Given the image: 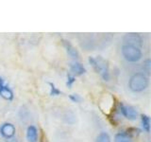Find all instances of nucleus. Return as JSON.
Returning a JSON list of instances; mask_svg holds the SVG:
<instances>
[{"label":"nucleus","mask_w":151,"mask_h":142,"mask_svg":"<svg viewBox=\"0 0 151 142\" xmlns=\"http://www.w3.org/2000/svg\"><path fill=\"white\" fill-rule=\"evenodd\" d=\"M7 142H18L17 139L15 137H12V138H9V139H7Z\"/></svg>","instance_id":"nucleus-19"},{"label":"nucleus","mask_w":151,"mask_h":142,"mask_svg":"<svg viewBox=\"0 0 151 142\" xmlns=\"http://www.w3.org/2000/svg\"><path fill=\"white\" fill-rule=\"evenodd\" d=\"M118 110L121 113V115L123 117H125L126 118L129 120H135L138 116V113L137 110L130 105H125L122 102H119V106H118Z\"/></svg>","instance_id":"nucleus-5"},{"label":"nucleus","mask_w":151,"mask_h":142,"mask_svg":"<svg viewBox=\"0 0 151 142\" xmlns=\"http://www.w3.org/2000/svg\"><path fill=\"white\" fill-rule=\"evenodd\" d=\"M69 99L73 102H76V103H78V102H80V101H82V98L80 97L79 95H78V94H72V95H70Z\"/></svg>","instance_id":"nucleus-18"},{"label":"nucleus","mask_w":151,"mask_h":142,"mask_svg":"<svg viewBox=\"0 0 151 142\" xmlns=\"http://www.w3.org/2000/svg\"><path fill=\"white\" fill-rule=\"evenodd\" d=\"M4 85V82H3V79L0 77V88H1L2 86Z\"/></svg>","instance_id":"nucleus-21"},{"label":"nucleus","mask_w":151,"mask_h":142,"mask_svg":"<svg viewBox=\"0 0 151 142\" xmlns=\"http://www.w3.org/2000/svg\"><path fill=\"white\" fill-rule=\"evenodd\" d=\"M123 41L124 45L135 46L138 49H141V46H143V39L138 33H127L123 38Z\"/></svg>","instance_id":"nucleus-4"},{"label":"nucleus","mask_w":151,"mask_h":142,"mask_svg":"<svg viewBox=\"0 0 151 142\" xmlns=\"http://www.w3.org/2000/svg\"><path fill=\"white\" fill-rule=\"evenodd\" d=\"M41 142H47V141H46V137L45 136V135H44V134H42V135Z\"/></svg>","instance_id":"nucleus-20"},{"label":"nucleus","mask_w":151,"mask_h":142,"mask_svg":"<svg viewBox=\"0 0 151 142\" xmlns=\"http://www.w3.org/2000/svg\"><path fill=\"white\" fill-rule=\"evenodd\" d=\"M49 86H50V95L51 96H59V95L61 94V91L55 86L54 83H49Z\"/></svg>","instance_id":"nucleus-14"},{"label":"nucleus","mask_w":151,"mask_h":142,"mask_svg":"<svg viewBox=\"0 0 151 142\" xmlns=\"http://www.w3.org/2000/svg\"><path fill=\"white\" fill-rule=\"evenodd\" d=\"M96 142H111V137L107 133L102 132L97 135Z\"/></svg>","instance_id":"nucleus-13"},{"label":"nucleus","mask_w":151,"mask_h":142,"mask_svg":"<svg viewBox=\"0 0 151 142\" xmlns=\"http://www.w3.org/2000/svg\"><path fill=\"white\" fill-rule=\"evenodd\" d=\"M15 133H16V129L12 123L5 122L0 126V135L6 139H9L14 137Z\"/></svg>","instance_id":"nucleus-6"},{"label":"nucleus","mask_w":151,"mask_h":142,"mask_svg":"<svg viewBox=\"0 0 151 142\" xmlns=\"http://www.w3.org/2000/svg\"><path fill=\"white\" fill-rule=\"evenodd\" d=\"M141 122H142V126H143V129L146 133H149L150 132V118H149V117L145 115V114H142Z\"/></svg>","instance_id":"nucleus-12"},{"label":"nucleus","mask_w":151,"mask_h":142,"mask_svg":"<svg viewBox=\"0 0 151 142\" xmlns=\"http://www.w3.org/2000/svg\"><path fill=\"white\" fill-rule=\"evenodd\" d=\"M144 70L146 72V74L149 75L150 74V70H151V61L150 59H146L144 63Z\"/></svg>","instance_id":"nucleus-16"},{"label":"nucleus","mask_w":151,"mask_h":142,"mask_svg":"<svg viewBox=\"0 0 151 142\" xmlns=\"http://www.w3.org/2000/svg\"><path fill=\"white\" fill-rule=\"evenodd\" d=\"M75 82H76V77H75V76L71 75V74H68L67 75V80H66V85H67L69 88H71Z\"/></svg>","instance_id":"nucleus-17"},{"label":"nucleus","mask_w":151,"mask_h":142,"mask_svg":"<svg viewBox=\"0 0 151 142\" xmlns=\"http://www.w3.org/2000/svg\"><path fill=\"white\" fill-rule=\"evenodd\" d=\"M126 133L132 138L133 136H136L140 134V130L137 129V128H129V129L126 131Z\"/></svg>","instance_id":"nucleus-15"},{"label":"nucleus","mask_w":151,"mask_h":142,"mask_svg":"<svg viewBox=\"0 0 151 142\" xmlns=\"http://www.w3.org/2000/svg\"><path fill=\"white\" fill-rule=\"evenodd\" d=\"M149 79L145 73H135L129 80V87L132 92H143L148 87Z\"/></svg>","instance_id":"nucleus-2"},{"label":"nucleus","mask_w":151,"mask_h":142,"mask_svg":"<svg viewBox=\"0 0 151 142\" xmlns=\"http://www.w3.org/2000/svg\"><path fill=\"white\" fill-rule=\"evenodd\" d=\"M27 139L28 142H38L39 139V135H38V130L35 126L30 125L27 129Z\"/></svg>","instance_id":"nucleus-8"},{"label":"nucleus","mask_w":151,"mask_h":142,"mask_svg":"<svg viewBox=\"0 0 151 142\" xmlns=\"http://www.w3.org/2000/svg\"><path fill=\"white\" fill-rule=\"evenodd\" d=\"M114 142H132V138L126 132H120L115 135Z\"/></svg>","instance_id":"nucleus-11"},{"label":"nucleus","mask_w":151,"mask_h":142,"mask_svg":"<svg viewBox=\"0 0 151 142\" xmlns=\"http://www.w3.org/2000/svg\"><path fill=\"white\" fill-rule=\"evenodd\" d=\"M70 70L72 73L78 75V76H81L86 72L85 67L80 63H78V62H73V63H71L70 64Z\"/></svg>","instance_id":"nucleus-9"},{"label":"nucleus","mask_w":151,"mask_h":142,"mask_svg":"<svg viewBox=\"0 0 151 142\" xmlns=\"http://www.w3.org/2000/svg\"><path fill=\"white\" fill-rule=\"evenodd\" d=\"M121 52L124 59L127 62H129V63H137L142 59V56H143L141 49L127 45L122 46Z\"/></svg>","instance_id":"nucleus-3"},{"label":"nucleus","mask_w":151,"mask_h":142,"mask_svg":"<svg viewBox=\"0 0 151 142\" xmlns=\"http://www.w3.org/2000/svg\"><path fill=\"white\" fill-rule=\"evenodd\" d=\"M63 44L64 49H66V52H67L71 58H73L75 60H78L79 58V53L78 49H76L68 40H63Z\"/></svg>","instance_id":"nucleus-7"},{"label":"nucleus","mask_w":151,"mask_h":142,"mask_svg":"<svg viewBox=\"0 0 151 142\" xmlns=\"http://www.w3.org/2000/svg\"><path fill=\"white\" fill-rule=\"evenodd\" d=\"M0 96H1L4 99H7V101H12L14 95H13L12 90L9 86H7V85H3V86L0 88Z\"/></svg>","instance_id":"nucleus-10"},{"label":"nucleus","mask_w":151,"mask_h":142,"mask_svg":"<svg viewBox=\"0 0 151 142\" xmlns=\"http://www.w3.org/2000/svg\"><path fill=\"white\" fill-rule=\"evenodd\" d=\"M89 64L92 65V67L96 73H99L104 80H110V70H109L108 62L103 59L101 56L97 57H89Z\"/></svg>","instance_id":"nucleus-1"}]
</instances>
